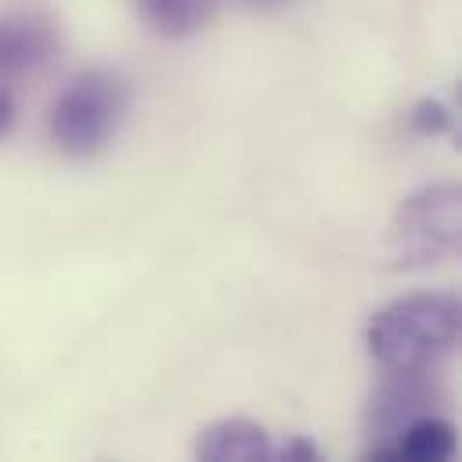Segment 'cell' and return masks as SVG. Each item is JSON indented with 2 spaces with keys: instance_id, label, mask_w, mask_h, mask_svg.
I'll list each match as a JSON object with an SVG mask.
<instances>
[{
  "instance_id": "6da1fadb",
  "label": "cell",
  "mask_w": 462,
  "mask_h": 462,
  "mask_svg": "<svg viewBox=\"0 0 462 462\" xmlns=\"http://www.w3.org/2000/svg\"><path fill=\"white\" fill-rule=\"evenodd\" d=\"M462 307L448 292H411L386 303L368 325V350L383 372H422L455 350Z\"/></svg>"
},
{
  "instance_id": "7a4b0ae2",
  "label": "cell",
  "mask_w": 462,
  "mask_h": 462,
  "mask_svg": "<svg viewBox=\"0 0 462 462\" xmlns=\"http://www.w3.org/2000/svg\"><path fill=\"white\" fill-rule=\"evenodd\" d=\"M126 83L108 69H90L76 76L51 105V137L65 155L87 159L116 137L126 119Z\"/></svg>"
},
{
  "instance_id": "3957f363",
  "label": "cell",
  "mask_w": 462,
  "mask_h": 462,
  "mask_svg": "<svg viewBox=\"0 0 462 462\" xmlns=\"http://www.w3.org/2000/svg\"><path fill=\"white\" fill-rule=\"evenodd\" d=\"M462 242V191L458 184H426L411 191L390 220V256L404 271L433 267L458 253Z\"/></svg>"
},
{
  "instance_id": "277c9868",
  "label": "cell",
  "mask_w": 462,
  "mask_h": 462,
  "mask_svg": "<svg viewBox=\"0 0 462 462\" xmlns=\"http://www.w3.org/2000/svg\"><path fill=\"white\" fill-rule=\"evenodd\" d=\"M440 401V386L430 379V368L422 372H386V379L368 397V433L372 448L368 458H390L393 437L419 415H430Z\"/></svg>"
},
{
  "instance_id": "5b68a950",
  "label": "cell",
  "mask_w": 462,
  "mask_h": 462,
  "mask_svg": "<svg viewBox=\"0 0 462 462\" xmlns=\"http://www.w3.org/2000/svg\"><path fill=\"white\" fill-rule=\"evenodd\" d=\"M58 47L54 25L40 14H0V79L32 76L51 61Z\"/></svg>"
},
{
  "instance_id": "8992f818",
  "label": "cell",
  "mask_w": 462,
  "mask_h": 462,
  "mask_svg": "<svg viewBox=\"0 0 462 462\" xmlns=\"http://www.w3.org/2000/svg\"><path fill=\"white\" fill-rule=\"evenodd\" d=\"M195 455L202 462H263L274 455L271 437L253 419H220L202 430L195 440Z\"/></svg>"
},
{
  "instance_id": "52a82bcc",
  "label": "cell",
  "mask_w": 462,
  "mask_h": 462,
  "mask_svg": "<svg viewBox=\"0 0 462 462\" xmlns=\"http://www.w3.org/2000/svg\"><path fill=\"white\" fill-rule=\"evenodd\" d=\"M451 455H455V426L433 411L411 419L390 444V458H408V462H444Z\"/></svg>"
},
{
  "instance_id": "ba28073f",
  "label": "cell",
  "mask_w": 462,
  "mask_h": 462,
  "mask_svg": "<svg viewBox=\"0 0 462 462\" xmlns=\"http://www.w3.org/2000/svg\"><path fill=\"white\" fill-rule=\"evenodd\" d=\"M137 14L159 32V36H191L199 32L224 0H134Z\"/></svg>"
},
{
  "instance_id": "9c48e42d",
  "label": "cell",
  "mask_w": 462,
  "mask_h": 462,
  "mask_svg": "<svg viewBox=\"0 0 462 462\" xmlns=\"http://www.w3.org/2000/svg\"><path fill=\"white\" fill-rule=\"evenodd\" d=\"M451 123H455V119H451L448 105L437 101V97H422V101H415V108H411V130H415V134L437 137V134H448Z\"/></svg>"
},
{
  "instance_id": "30bf717a",
  "label": "cell",
  "mask_w": 462,
  "mask_h": 462,
  "mask_svg": "<svg viewBox=\"0 0 462 462\" xmlns=\"http://www.w3.org/2000/svg\"><path fill=\"white\" fill-rule=\"evenodd\" d=\"M282 458H289V462H314V458H321V451H318L314 440H307V437H292V440H285Z\"/></svg>"
},
{
  "instance_id": "8fae6325",
  "label": "cell",
  "mask_w": 462,
  "mask_h": 462,
  "mask_svg": "<svg viewBox=\"0 0 462 462\" xmlns=\"http://www.w3.org/2000/svg\"><path fill=\"white\" fill-rule=\"evenodd\" d=\"M11 126H14V97L0 87V137H4Z\"/></svg>"
},
{
  "instance_id": "7c38bea8",
  "label": "cell",
  "mask_w": 462,
  "mask_h": 462,
  "mask_svg": "<svg viewBox=\"0 0 462 462\" xmlns=\"http://www.w3.org/2000/svg\"><path fill=\"white\" fill-rule=\"evenodd\" d=\"M238 4H245V7H253V11H282V7H289L292 0H238Z\"/></svg>"
}]
</instances>
